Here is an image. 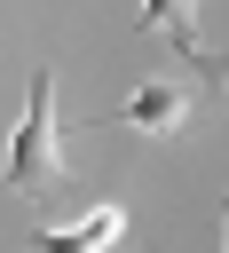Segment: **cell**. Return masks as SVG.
I'll return each mask as SVG.
<instances>
[{
	"label": "cell",
	"mask_w": 229,
	"mask_h": 253,
	"mask_svg": "<svg viewBox=\"0 0 229 253\" xmlns=\"http://www.w3.org/2000/svg\"><path fill=\"white\" fill-rule=\"evenodd\" d=\"M0 182H8V190H24V198H39V190H63V182H71V166H63V134H55V71H47V63L32 71V103H24V119H16V134H8Z\"/></svg>",
	"instance_id": "6da1fadb"
},
{
	"label": "cell",
	"mask_w": 229,
	"mask_h": 253,
	"mask_svg": "<svg viewBox=\"0 0 229 253\" xmlns=\"http://www.w3.org/2000/svg\"><path fill=\"white\" fill-rule=\"evenodd\" d=\"M134 32H142V40H166V47L190 63V79L221 103V87H229V79H221V55L205 47V16H197L190 0H158V8H142V16H134Z\"/></svg>",
	"instance_id": "7a4b0ae2"
},
{
	"label": "cell",
	"mask_w": 229,
	"mask_h": 253,
	"mask_svg": "<svg viewBox=\"0 0 229 253\" xmlns=\"http://www.w3.org/2000/svg\"><path fill=\"white\" fill-rule=\"evenodd\" d=\"M213 95L197 87V79H150V87H134L118 111H111V126H142V134H174V126H190L197 111H205Z\"/></svg>",
	"instance_id": "3957f363"
},
{
	"label": "cell",
	"mask_w": 229,
	"mask_h": 253,
	"mask_svg": "<svg viewBox=\"0 0 229 253\" xmlns=\"http://www.w3.org/2000/svg\"><path fill=\"white\" fill-rule=\"evenodd\" d=\"M126 237V206H95L71 229H32V253H111Z\"/></svg>",
	"instance_id": "277c9868"
},
{
	"label": "cell",
	"mask_w": 229,
	"mask_h": 253,
	"mask_svg": "<svg viewBox=\"0 0 229 253\" xmlns=\"http://www.w3.org/2000/svg\"><path fill=\"white\" fill-rule=\"evenodd\" d=\"M221 229H229V198H221Z\"/></svg>",
	"instance_id": "5b68a950"
}]
</instances>
